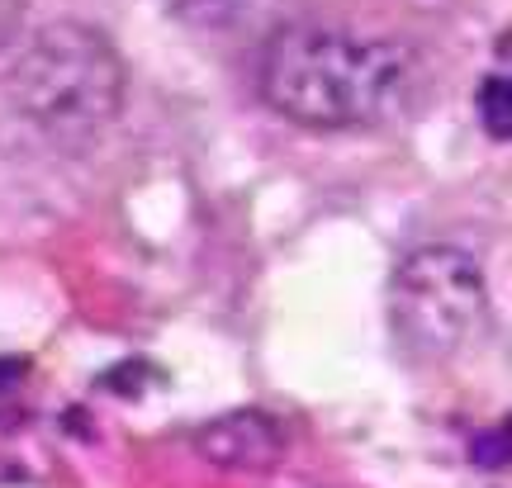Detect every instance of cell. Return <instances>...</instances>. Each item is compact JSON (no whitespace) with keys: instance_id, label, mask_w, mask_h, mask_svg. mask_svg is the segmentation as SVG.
Returning a JSON list of instances; mask_svg holds the SVG:
<instances>
[{"instance_id":"5b68a950","label":"cell","mask_w":512,"mask_h":488,"mask_svg":"<svg viewBox=\"0 0 512 488\" xmlns=\"http://www.w3.org/2000/svg\"><path fill=\"white\" fill-rule=\"evenodd\" d=\"M475 105H479V124H484V133L498 138V143H508L512 138V76H489V81L479 86Z\"/></svg>"},{"instance_id":"3957f363","label":"cell","mask_w":512,"mask_h":488,"mask_svg":"<svg viewBox=\"0 0 512 488\" xmlns=\"http://www.w3.org/2000/svg\"><path fill=\"white\" fill-rule=\"evenodd\" d=\"M389 318L394 337L413 356L422 361L456 356L465 342H475L489 318V285L479 261L451 242L413 247L389 280Z\"/></svg>"},{"instance_id":"6da1fadb","label":"cell","mask_w":512,"mask_h":488,"mask_svg":"<svg viewBox=\"0 0 512 488\" xmlns=\"http://www.w3.org/2000/svg\"><path fill=\"white\" fill-rule=\"evenodd\" d=\"M418 81V57L399 38L337 24H290L261 53V100L304 128H375L394 119Z\"/></svg>"},{"instance_id":"52a82bcc","label":"cell","mask_w":512,"mask_h":488,"mask_svg":"<svg viewBox=\"0 0 512 488\" xmlns=\"http://www.w3.org/2000/svg\"><path fill=\"white\" fill-rule=\"evenodd\" d=\"M238 5H247V0H171V10H176L181 19H195V24H204V19L233 15Z\"/></svg>"},{"instance_id":"8992f818","label":"cell","mask_w":512,"mask_h":488,"mask_svg":"<svg viewBox=\"0 0 512 488\" xmlns=\"http://www.w3.org/2000/svg\"><path fill=\"white\" fill-rule=\"evenodd\" d=\"M470 460L484 465V470H498V465H512V417H503L498 427L475 436V446H470Z\"/></svg>"},{"instance_id":"9c48e42d","label":"cell","mask_w":512,"mask_h":488,"mask_svg":"<svg viewBox=\"0 0 512 488\" xmlns=\"http://www.w3.org/2000/svg\"><path fill=\"white\" fill-rule=\"evenodd\" d=\"M29 375V361H15V356H0V398L19 394V384Z\"/></svg>"},{"instance_id":"ba28073f","label":"cell","mask_w":512,"mask_h":488,"mask_svg":"<svg viewBox=\"0 0 512 488\" xmlns=\"http://www.w3.org/2000/svg\"><path fill=\"white\" fill-rule=\"evenodd\" d=\"M24 10H29V0H0V53H5V48H10V38L19 34Z\"/></svg>"},{"instance_id":"277c9868","label":"cell","mask_w":512,"mask_h":488,"mask_svg":"<svg viewBox=\"0 0 512 488\" xmlns=\"http://www.w3.org/2000/svg\"><path fill=\"white\" fill-rule=\"evenodd\" d=\"M195 451L223 470H271L285 455V427L261 408L223 413L195 432Z\"/></svg>"},{"instance_id":"7a4b0ae2","label":"cell","mask_w":512,"mask_h":488,"mask_svg":"<svg viewBox=\"0 0 512 488\" xmlns=\"http://www.w3.org/2000/svg\"><path fill=\"white\" fill-rule=\"evenodd\" d=\"M124 91V57L110 34L81 19H53L19 48L5 76V109L57 152H86L119 119Z\"/></svg>"}]
</instances>
